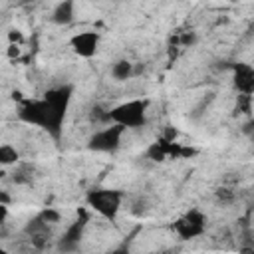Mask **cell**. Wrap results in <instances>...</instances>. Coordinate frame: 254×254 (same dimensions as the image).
Returning a JSON list of instances; mask_svg holds the SVG:
<instances>
[{
    "label": "cell",
    "mask_w": 254,
    "mask_h": 254,
    "mask_svg": "<svg viewBox=\"0 0 254 254\" xmlns=\"http://www.w3.org/2000/svg\"><path fill=\"white\" fill-rule=\"evenodd\" d=\"M20 161V151L12 143H2L0 145V167H10Z\"/></svg>",
    "instance_id": "obj_12"
},
{
    "label": "cell",
    "mask_w": 254,
    "mask_h": 254,
    "mask_svg": "<svg viewBox=\"0 0 254 254\" xmlns=\"http://www.w3.org/2000/svg\"><path fill=\"white\" fill-rule=\"evenodd\" d=\"M8 214H10V208H8V204H6V202H0V224H4V222H6Z\"/></svg>",
    "instance_id": "obj_14"
},
{
    "label": "cell",
    "mask_w": 254,
    "mask_h": 254,
    "mask_svg": "<svg viewBox=\"0 0 254 254\" xmlns=\"http://www.w3.org/2000/svg\"><path fill=\"white\" fill-rule=\"evenodd\" d=\"M175 153V145L173 143H169V141H165V139H157V141H153L147 149H145V155H147V159H151L153 163H161V161H165L169 155H173Z\"/></svg>",
    "instance_id": "obj_10"
},
{
    "label": "cell",
    "mask_w": 254,
    "mask_h": 254,
    "mask_svg": "<svg viewBox=\"0 0 254 254\" xmlns=\"http://www.w3.org/2000/svg\"><path fill=\"white\" fill-rule=\"evenodd\" d=\"M232 83L242 95L254 93V67L250 64H234L232 65Z\"/></svg>",
    "instance_id": "obj_7"
},
{
    "label": "cell",
    "mask_w": 254,
    "mask_h": 254,
    "mask_svg": "<svg viewBox=\"0 0 254 254\" xmlns=\"http://www.w3.org/2000/svg\"><path fill=\"white\" fill-rule=\"evenodd\" d=\"M85 202L91 210H95L101 218H107V220H113L119 210H121V204H123V192L117 190V189H105V187H99V189H91L87 190L85 194Z\"/></svg>",
    "instance_id": "obj_3"
},
{
    "label": "cell",
    "mask_w": 254,
    "mask_h": 254,
    "mask_svg": "<svg viewBox=\"0 0 254 254\" xmlns=\"http://www.w3.org/2000/svg\"><path fill=\"white\" fill-rule=\"evenodd\" d=\"M125 131L127 129L117 125V123H111L103 129H97L87 139V149L93 153H115L121 147V139H123Z\"/></svg>",
    "instance_id": "obj_4"
},
{
    "label": "cell",
    "mask_w": 254,
    "mask_h": 254,
    "mask_svg": "<svg viewBox=\"0 0 254 254\" xmlns=\"http://www.w3.org/2000/svg\"><path fill=\"white\" fill-rule=\"evenodd\" d=\"M4 252H6V250H4V248H2V246H0V254H4Z\"/></svg>",
    "instance_id": "obj_16"
},
{
    "label": "cell",
    "mask_w": 254,
    "mask_h": 254,
    "mask_svg": "<svg viewBox=\"0 0 254 254\" xmlns=\"http://www.w3.org/2000/svg\"><path fill=\"white\" fill-rule=\"evenodd\" d=\"M194 40H196L194 32H190V34H185V36H183V44H185V46H189V44H194Z\"/></svg>",
    "instance_id": "obj_15"
},
{
    "label": "cell",
    "mask_w": 254,
    "mask_h": 254,
    "mask_svg": "<svg viewBox=\"0 0 254 254\" xmlns=\"http://www.w3.org/2000/svg\"><path fill=\"white\" fill-rule=\"evenodd\" d=\"M40 218L46 222V224H56V222H60V218H62V214H60V210H56V208H42L40 212Z\"/></svg>",
    "instance_id": "obj_13"
},
{
    "label": "cell",
    "mask_w": 254,
    "mask_h": 254,
    "mask_svg": "<svg viewBox=\"0 0 254 254\" xmlns=\"http://www.w3.org/2000/svg\"><path fill=\"white\" fill-rule=\"evenodd\" d=\"M83 228H85V218H77L73 224H69L62 236V242H60V248L62 250H75L79 246V240L83 236Z\"/></svg>",
    "instance_id": "obj_9"
},
{
    "label": "cell",
    "mask_w": 254,
    "mask_h": 254,
    "mask_svg": "<svg viewBox=\"0 0 254 254\" xmlns=\"http://www.w3.org/2000/svg\"><path fill=\"white\" fill-rule=\"evenodd\" d=\"M71 97L73 87L69 83L52 87L40 99H26L18 107V119L26 125H34L48 131L54 139H60L67 109L71 105Z\"/></svg>",
    "instance_id": "obj_1"
},
{
    "label": "cell",
    "mask_w": 254,
    "mask_h": 254,
    "mask_svg": "<svg viewBox=\"0 0 254 254\" xmlns=\"http://www.w3.org/2000/svg\"><path fill=\"white\" fill-rule=\"evenodd\" d=\"M99 42H101V36L99 32L95 30H83V32H77L69 38V48L71 52L81 58V60H91L97 50H99Z\"/></svg>",
    "instance_id": "obj_6"
},
{
    "label": "cell",
    "mask_w": 254,
    "mask_h": 254,
    "mask_svg": "<svg viewBox=\"0 0 254 254\" xmlns=\"http://www.w3.org/2000/svg\"><path fill=\"white\" fill-rule=\"evenodd\" d=\"M147 109H149V101L135 97V99H127L113 105L105 113V117L111 123H117L125 129H141L147 125Z\"/></svg>",
    "instance_id": "obj_2"
},
{
    "label": "cell",
    "mask_w": 254,
    "mask_h": 254,
    "mask_svg": "<svg viewBox=\"0 0 254 254\" xmlns=\"http://www.w3.org/2000/svg\"><path fill=\"white\" fill-rule=\"evenodd\" d=\"M173 230L181 240H192L204 234L206 230V216L202 210L198 208H190L187 210L183 216H179L173 222Z\"/></svg>",
    "instance_id": "obj_5"
},
{
    "label": "cell",
    "mask_w": 254,
    "mask_h": 254,
    "mask_svg": "<svg viewBox=\"0 0 254 254\" xmlns=\"http://www.w3.org/2000/svg\"><path fill=\"white\" fill-rule=\"evenodd\" d=\"M75 20V2L60 0L52 10V22L56 26H69Z\"/></svg>",
    "instance_id": "obj_8"
},
{
    "label": "cell",
    "mask_w": 254,
    "mask_h": 254,
    "mask_svg": "<svg viewBox=\"0 0 254 254\" xmlns=\"http://www.w3.org/2000/svg\"><path fill=\"white\" fill-rule=\"evenodd\" d=\"M109 73H111V77L115 79V81H127V79H131L133 77V64L129 62V60H117V62H113V65L109 67Z\"/></svg>",
    "instance_id": "obj_11"
}]
</instances>
